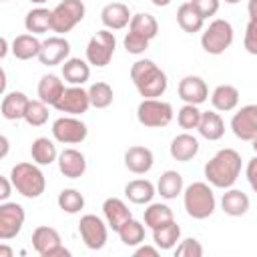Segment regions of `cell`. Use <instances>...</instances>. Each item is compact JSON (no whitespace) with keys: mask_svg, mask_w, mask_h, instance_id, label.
I'll return each mask as SVG.
<instances>
[{"mask_svg":"<svg viewBox=\"0 0 257 257\" xmlns=\"http://www.w3.org/2000/svg\"><path fill=\"white\" fill-rule=\"evenodd\" d=\"M221 209L229 217H241L249 211V197L239 189H227L221 197Z\"/></svg>","mask_w":257,"mask_h":257,"instance_id":"24","label":"cell"},{"mask_svg":"<svg viewBox=\"0 0 257 257\" xmlns=\"http://www.w3.org/2000/svg\"><path fill=\"white\" fill-rule=\"evenodd\" d=\"M177 22H179V26H181L183 32L195 34V32H201V30H203L205 18L193 8L191 2H185V4H181L179 10H177Z\"/></svg>","mask_w":257,"mask_h":257,"instance_id":"30","label":"cell"},{"mask_svg":"<svg viewBox=\"0 0 257 257\" xmlns=\"http://www.w3.org/2000/svg\"><path fill=\"white\" fill-rule=\"evenodd\" d=\"M128 32L137 34V36H143L147 40H153L159 32V22L153 14H147V12H139L131 18V24H128Z\"/></svg>","mask_w":257,"mask_h":257,"instance_id":"33","label":"cell"},{"mask_svg":"<svg viewBox=\"0 0 257 257\" xmlns=\"http://www.w3.org/2000/svg\"><path fill=\"white\" fill-rule=\"evenodd\" d=\"M14 189L26 199H38L46 189V179L36 163H18L10 171Z\"/></svg>","mask_w":257,"mask_h":257,"instance_id":"3","label":"cell"},{"mask_svg":"<svg viewBox=\"0 0 257 257\" xmlns=\"http://www.w3.org/2000/svg\"><path fill=\"white\" fill-rule=\"evenodd\" d=\"M137 118L143 126L163 128L173 120V106L159 98H143L137 106Z\"/></svg>","mask_w":257,"mask_h":257,"instance_id":"7","label":"cell"},{"mask_svg":"<svg viewBox=\"0 0 257 257\" xmlns=\"http://www.w3.org/2000/svg\"><path fill=\"white\" fill-rule=\"evenodd\" d=\"M179 239H181V227L175 223V219L157 227V229H153V243L163 251L173 249Z\"/></svg>","mask_w":257,"mask_h":257,"instance_id":"32","label":"cell"},{"mask_svg":"<svg viewBox=\"0 0 257 257\" xmlns=\"http://www.w3.org/2000/svg\"><path fill=\"white\" fill-rule=\"evenodd\" d=\"M88 96H90V106L94 108H106L112 104V86L108 82H94L88 88Z\"/></svg>","mask_w":257,"mask_h":257,"instance_id":"39","label":"cell"},{"mask_svg":"<svg viewBox=\"0 0 257 257\" xmlns=\"http://www.w3.org/2000/svg\"><path fill=\"white\" fill-rule=\"evenodd\" d=\"M0 145H2V153H0V157L4 159V157L8 155V147H10V145H8V137H6V135H2V137H0Z\"/></svg>","mask_w":257,"mask_h":257,"instance_id":"50","label":"cell"},{"mask_svg":"<svg viewBox=\"0 0 257 257\" xmlns=\"http://www.w3.org/2000/svg\"><path fill=\"white\" fill-rule=\"evenodd\" d=\"M84 2L82 0H62L52 8V20H50V30L56 34H66L70 32L82 18H84Z\"/></svg>","mask_w":257,"mask_h":257,"instance_id":"6","label":"cell"},{"mask_svg":"<svg viewBox=\"0 0 257 257\" xmlns=\"http://www.w3.org/2000/svg\"><path fill=\"white\" fill-rule=\"evenodd\" d=\"M8 54V40L6 38H2V50H0V58H4Z\"/></svg>","mask_w":257,"mask_h":257,"instance_id":"52","label":"cell"},{"mask_svg":"<svg viewBox=\"0 0 257 257\" xmlns=\"http://www.w3.org/2000/svg\"><path fill=\"white\" fill-rule=\"evenodd\" d=\"M50 20H52V10L48 8H32L26 18H24V28L32 34H44L50 30Z\"/></svg>","mask_w":257,"mask_h":257,"instance_id":"34","label":"cell"},{"mask_svg":"<svg viewBox=\"0 0 257 257\" xmlns=\"http://www.w3.org/2000/svg\"><path fill=\"white\" fill-rule=\"evenodd\" d=\"M24 219H26V213H24L22 205L12 203V201H2V205H0V239L2 241L14 239L20 233Z\"/></svg>","mask_w":257,"mask_h":257,"instance_id":"12","label":"cell"},{"mask_svg":"<svg viewBox=\"0 0 257 257\" xmlns=\"http://www.w3.org/2000/svg\"><path fill=\"white\" fill-rule=\"evenodd\" d=\"M245 175H247V181L251 185V189L257 193V155L247 163V169H245Z\"/></svg>","mask_w":257,"mask_h":257,"instance_id":"46","label":"cell"},{"mask_svg":"<svg viewBox=\"0 0 257 257\" xmlns=\"http://www.w3.org/2000/svg\"><path fill=\"white\" fill-rule=\"evenodd\" d=\"M153 163H155V157H153V151L147 149V147H141V145H135V147H128L126 153H124V167L135 173V175H145L153 169Z\"/></svg>","mask_w":257,"mask_h":257,"instance_id":"17","label":"cell"},{"mask_svg":"<svg viewBox=\"0 0 257 257\" xmlns=\"http://www.w3.org/2000/svg\"><path fill=\"white\" fill-rule=\"evenodd\" d=\"M88 128L86 124L76 116H60L52 122V137L54 141L62 145H78L86 139Z\"/></svg>","mask_w":257,"mask_h":257,"instance_id":"11","label":"cell"},{"mask_svg":"<svg viewBox=\"0 0 257 257\" xmlns=\"http://www.w3.org/2000/svg\"><path fill=\"white\" fill-rule=\"evenodd\" d=\"M68 54H70V42L64 36L56 34V36H48L46 40H42L38 60L44 66H54V64L64 62Z\"/></svg>","mask_w":257,"mask_h":257,"instance_id":"15","label":"cell"},{"mask_svg":"<svg viewBox=\"0 0 257 257\" xmlns=\"http://www.w3.org/2000/svg\"><path fill=\"white\" fill-rule=\"evenodd\" d=\"M183 205H185V211L189 217L193 219H207L213 215L215 211V195H213V189L203 183V181H197V183H191L185 193H183Z\"/></svg>","mask_w":257,"mask_h":257,"instance_id":"4","label":"cell"},{"mask_svg":"<svg viewBox=\"0 0 257 257\" xmlns=\"http://www.w3.org/2000/svg\"><path fill=\"white\" fill-rule=\"evenodd\" d=\"M231 44H233V26L223 18L213 20L201 34V46L207 54L219 56Z\"/></svg>","mask_w":257,"mask_h":257,"instance_id":"5","label":"cell"},{"mask_svg":"<svg viewBox=\"0 0 257 257\" xmlns=\"http://www.w3.org/2000/svg\"><path fill=\"white\" fill-rule=\"evenodd\" d=\"M32 247L40 257H70V251L62 245L60 233L48 225H40L34 229Z\"/></svg>","mask_w":257,"mask_h":257,"instance_id":"9","label":"cell"},{"mask_svg":"<svg viewBox=\"0 0 257 257\" xmlns=\"http://www.w3.org/2000/svg\"><path fill=\"white\" fill-rule=\"evenodd\" d=\"M0 257H12V249L6 245H0Z\"/></svg>","mask_w":257,"mask_h":257,"instance_id":"51","label":"cell"},{"mask_svg":"<svg viewBox=\"0 0 257 257\" xmlns=\"http://www.w3.org/2000/svg\"><path fill=\"white\" fill-rule=\"evenodd\" d=\"M227 4H237V2H241V0H225Z\"/></svg>","mask_w":257,"mask_h":257,"instance_id":"55","label":"cell"},{"mask_svg":"<svg viewBox=\"0 0 257 257\" xmlns=\"http://www.w3.org/2000/svg\"><path fill=\"white\" fill-rule=\"evenodd\" d=\"M151 2H153L155 6H159V8H161V6H169V4H171V0H151Z\"/></svg>","mask_w":257,"mask_h":257,"instance_id":"53","label":"cell"},{"mask_svg":"<svg viewBox=\"0 0 257 257\" xmlns=\"http://www.w3.org/2000/svg\"><path fill=\"white\" fill-rule=\"evenodd\" d=\"M78 233H80V239L82 243L90 249V251H98L106 245V239H108V229H106V223L96 217V215H82L80 217V223H78Z\"/></svg>","mask_w":257,"mask_h":257,"instance_id":"10","label":"cell"},{"mask_svg":"<svg viewBox=\"0 0 257 257\" xmlns=\"http://www.w3.org/2000/svg\"><path fill=\"white\" fill-rule=\"evenodd\" d=\"M40 46L42 42L34 34H20L12 40V54L18 60H30L40 54Z\"/></svg>","mask_w":257,"mask_h":257,"instance_id":"31","label":"cell"},{"mask_svg":"<svg viewBox=\"0 0 257 257\" xmlns=\"http://www.w3.org/2000/svg\"><path fill=\"white\" fill-rule=\"evenodd\" d=\"M201 114H203V112L197 108V104H187V102H185V104L179 108V112H177V122H179L181 128L193 131V128L199 126Z\"/></svg>","mask_w":257,"mask_h":257,"instance_id":"41","label":"cell"},{"mask_svg":"<svg viewBox=\"0 0 257 257\" xmlns=\"http://www.w3.org/2000/svg\"><path fill=\"white\" fill-rule=\"evenodd\" d=\"M131 18H133L131 16V10L122 2H110L100 12V22L108 30H120V28H124L126 24H131Z\"/></svg>","mask_w":257,"mask_h":257,"instance_id":"20","label":"cell"},{"mask_svg":"<svg viewBox=\"0 0 257 257\" xmlns=\"http://www.w3.org/2000/svg\"><path fill=\"white\" fill-rule=\"evenodd\" d=\"M189 2L193 4V8H195L203 18L215 16L217 10H219V4H221V0H189Z\"/></svg>","mask_w":257,"mask_h":257,"instance_id":"44","label":"cell"},{"mask_svg":"<svg viewBox=\"0 0 257 257\" xmlns=\"http://www.w3.org/2000/svg\"><path fill=\"white\" fill-rule=\"evenodd\" d=\"M197 131H199V135H201L203 139H207V141H219V139L225 135V122H223V118H221L219 112H215V110H205V112L201 114V122H199Z\"/></svg>","mask_w":257,"mask_h":257,"instance_id":"26","label":"cell"},{"mask_svg":"<svg viewBox=\"0 0 257 257\" xmlns=\"http://www.w3.org/2000/svg\"><path fill=\"white\" fill-rule=\"evenodd\" d=\"M179 98L185 100L187 104H201L207 100L209 96V88L205 84V80L201 76H195V74H189L185 78H181L179 82Z\"/></svg>","mask_w":257,"mask_h":257,"instance_id":"16","label":"cell"},{"mask_svg":"<svg viewBox=\"0 0 257 257\" xmlns=\"http://www.w3.org/2000/svg\"><path fill=\"white\" fill-rule=\"evenodd\" d=\"M28 102H30V98L20 90L6 92L2 98V104H0V112L6 120H20V118H24Z\"/></svg>","mask_w":257,"mask_h":257,"instance_id":"21","label":"cell"},{"mask_svg":"<svg viewBox=\"0 0 257 257\" xmlns=\"http://www.w3.org/2000/svg\"><path fill=\"white\" fill-rule=\"evenodd\" d=\"M155 185L147 179H135V181H128L124 185V195L131 203L135 205H147L153 201L155 197Z\"/></svg>","mask_w":257,"mask_h":257,"instance_id":"27","label":"cell"},{"mask_svg":"<svg viewBox=\"0 0 257 257\" xmlns=\"http://www.w3.org/2000/svg\"><path fill=\"white\" fill-rule=\"evenodd\" d=\"M114 48H116V38L114 34L108 30V28H102V30H96L88 44H86V60L88 64L92 66H106L114 54Z\"/></svg>","mask_w":257,"mask_h":257,"instance_id":"8","label":"cell"},{"mask_svg":"<svg viewBox=\"0 0 257 257\" xmlns=\"http://www.w3.org/2000/svg\"><path fill=\"white\" fill-rule=\"evenodd\" d=\"M231 131L241 141H253L257 137V104L241 106L231 118Z\"/></svg>","mask_w":257,"mask_h":257,"instance_id":"14","label":"cell"},{"mask_svg":"<svg viewBox=\"0 0 257 257\" xmlns=\"http://www.w3.org/2000/svg\"><path fill=\"white\" fill-rule=\"evenodd\" d=\"M201 255H203V245L193 237L181 241L175 249V257H201Z\"/></svg>","mask_w":257,"mask_h":257,"instance_id":"42","label":"cell"},{"mask_svg":"<svg viewBox=\"0 0 257 257\" xmlns=\"http://www.w3.org/2000/svg\"><path fill=\"white\" fill-rule=\"evenodd\" d=\"M36 90H38V98L42 102H46L48 106H54L58 102V98L62 96V92H64V84L56 74H44L38 80Z\"/></svg>","mask_w":257,"mask_h":257,"instance_id":"25","label":"cell"},{"mask_svg":"<svg viewBox=\"0 0 257 257\" xmlns=\"http://www.w3.org/2000/svg\"><path fill=\"white\" fill-rule=\"evenodd\" d=\"M243 46L249 54L257 56V20H249L247 28H245V38H243Z\"/></svg>","mask_w":257,"mask_h":257,"instance_id":"45","label":"cell"},{"mask_svg":"<svg viewBox=\"0 0 257 257\" xmlns=\"http://www.w3.org/2000/svg\"><path fill=\"white\" fill-rule=\"evenodd\" d=\"M118 237L126 247H137L145 241V225L137 219H128L120 229H118Z\"/></svg>","mask_w":257,"mask_h":257,"instance_id":"37","label":"cell"},{"mask_svg":"<svg viewBox=\"0 0 257 257\" xmlns=\"http://www.w3.org/2000/svg\"><path fill=\"white\" fill-rule=\"evenodd\" d=\"M30 157L36 165L44 167V165H50V163L58 161V151H56V145L48 137H38V139L32 141Z\"/></svg>","mask_w":257,"mask_h":257,"instance_id":"29","label":"cell"},{"mask_svg":"<svg viewBox=\"0 0 257 257\" xmlns=\"http://www.w3.org/2000/svg\"><path fill=\"white\" fill-rule=\"evenodd\" d=\"M24 120L30 126H42L48 120V104L42 102L40 98L38 100H30L28 106H26V112H24Z\"/></svg>","mask_w":257,"mask_h":257,"instance_id":"40","label":"cell"},{"mask_svg":"<svg viewBox=\"0 0 257 257\" xmlns=\"http://www.w3.org/2000/svg\"><path fill=\"white\" fill-rule=\"evenodd\" d=\"M145 255L157 257V255H159V247H157V245H155V247H151V245H141V247L135 249V257H145Z\"/></svg>","mask_w":257,"mask_h":257,"instance_id":"48","label":"cell"},{"mask_svg":"<svg viewBox=\"0 0 257 257\" xmlns=\"http://www.w3.org/2000/svg\"><path fill=\"white\" fill-rule=\"evenodd\" d=\"M62 78L74 86H82L90 78L88 60L82 58H66L62 64Z\"/></svg>","mask_w":257,"mask_h":257,"instance_id":"23","label":"cell"},{"mask_svg":"<svg viewBox=\"0 0 257 257\" xmlns=\"http://www.w3.org/2000/svg\"><path fill=\"white\" fill-rule=\"evenodd\" d=\"M88 106H90L88 90H84L82 86H74V84L68 86V88H64L62 96L54 104V108L58 112H66V114H72V116H78V114L86 112Z\"/></svg>","mask_w":257,"mask_h":257,"instance_id":"13","label":"cell"},{"mask_svg":"<svg viewBox=\"0 0 257 257\" xmlns=\"http://www.w3.org/2000/svg\"><path fill=\"white\" fill-rule=\"evenodd\" d=\"M251 143H253V151H255V153H257V137H255V139H253V141H251Z\"/></svg>","mask_w":257,"mask_h":257,"instance_id":"54","label":"cell"},{"mask_svg":"<svg viewBox=\"0 0 257 257\" xmlns=\"http://www.w3.org/2000/svg\"><path fill=\"white\" fill-rule=\"evenodd\" d=\"M205 179L217 189H231L241 175V155L235 149L217 151L205 165Z\"/></svg>","mask_w":257,"mask_h":257,"instance_id":"1","label":"cell"},{"mask_svg":"<svg viewBox=\"0 0 257 257\" xmlns=\"http://www.w3.org/2000/svg\"><path fill=\"white\" fill-rule=\"evenodd\" d=\"M56 203H58V207H60L64 213L76 215V213L84 207V197H82V193L76 191V189H62V191L58 193Z\"/></svg>","mask_w":257,"mask_h":257,"instance_id":"38","label":"cell"},{"mask_svg":"<svg viewBox=\"0 0 257 257\" xmlns=\"http://www.w3.org/2000/svg\"><path fill=\"white\" fill-rule=\"evenodd\" d=\"M247 12H249V20H257V0H249Z\"/></svg>","mask_w":257,"mask_h":257,"instance_id":"49","label":"cell"},{"mask_svg":"<svg viewBox=\"0 0 257 257\" xmlns=\"http://www.w3.org/2000/svg\"><path fill=\"white\" fill-rule=\"evenodd\" d=\"M169 151H171V157L175 161L187 163L193 157H197V153H199V141L193 135H189V133H181V135H177L171 141Z\"/></svg>","mask_w":257,"mask_h":257,"instance_id":"22","label":"cell"},{"mask_svg":"<svg viewBox=\"0 0 257 257\" xmlns=\"http://www.w3.org/2000/svg\"><path fill=\"white\" fill-rule=\"evenodd\" d=\"M211 104L215 106V110L229 112L239 104V90L233 84H219L211 94Z\"/></svg>","mask_w":257,"mask_h":257,"instance_id":"28","label":"cell"},{"mask_svg":"<svg viewBox=\"0 0 257 257\" xmlns=\"http://www.w3.org/2000/svg\"><path fill=\"white\" fill-rule=\"evenodd\" d=\"M102 213H104V219H106V225L118 233V229L133 217L131 215V209L126 207V203L118 197H108L104 203H102Z\"/></svg>","mask_w":257,"mask_h":257,"instance_id":"19","label":"cell"},{"mask_svg":"<svg viewBox=\"0 0 257 257\" xmlns=\"http://www.w3.org/2000/svg\"><path fill=\"white\" fill-rule=\"evenodd\" d=\"M131 78L143 98H159L167 90V74L149 58H141L131 66Z\"/></svg>","mask_w":257,"mask_h":257,"instance_id":"2","label":"cell"},{"mask_svg":"<svg viewBox=\"0 0 257 257\" xmlns=\"http://www.w3.org/2000/svg\"><path fill=\"white\" fill-rule=\"evenodd\" d=\"M157 193L163 199H177V195L183 193V177H181V173H177V171H165L159 177Z\"/></svg>","mask_w":257,"mask_h":257,"instance_id":"35","label":"cell"},{"mask_svg":"<svg viewBox=\"0 0 257 257\" xmlns=\"http://www.w3.org/2000/svg\"><path fill=\"white\" fill-rule=\"evenodd\" d=\"M173 209L165 203H151L147 209H145V225L149 229H157L169 221H173Z\"/></svg>","mask_w":257,"mask_h":257,"instance_id":"36","label":"cell"},{"mask_svg":"<svg viewBox=\"0 0 257 257\" xmlns=\"http://www.w3.org/2000/svg\"><path fill=\"white\" fill-rule=\"evenodd\" d=\"M30 2H34V4H44L46 0H30Z\"/></svg>","mask_w":257,"mask_h":257,"instance_id":"56","label":"cell"},{"mask_svg":"<svg viewBox=\"0 0 257 257\" xmlns=\"http://www.w3.org/2000/svg\"><path fill=\"white\" fill-rule=\"evenodd\" d=\"M149 42H151V40H147V38H143V36H137V34H133V32H126V36H124V40H122L124 50H126L128 54H143V52L149 48Z\"/></svg>","mask_w":257,"mask_h":257,"instance_id":"43","label":"cell"},{"mask_svg":"<svg viewBox=\"0 0 257 257\" xmlns=\"http://www.w3.org/2000/svg\"><path fill=\"white\" fill-rule=\"evenodd\" d=\"M12 187H14V185H12L10 177H0V201H8Z\"/></svg>","mask_w":257,"mask_h":257,"instance_id":"47","label":"cell"},{"mask_svg":"<svg viewBox=\"0 0 257 257\" xmlns=\"http://www.w3.org/2000/svg\"><path fill=\"white\" fill-rule=\"evenodd\" d=\"M58 171L66 179H80L86 171V159L76 149H64L58 155Z\"/></svg>","mask_w":257,"mask_h":257,"instance_id":"18","label":"cell"}]
</instances>
